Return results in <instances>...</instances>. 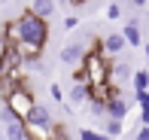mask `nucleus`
<instances>
[{
    "mask_svg": "<svg viewBox=\"0 0 149 140\" xmlns=\"http://www.w3.org/2000/svg\"><path fill=\"white\" fill-rule=\"evenodd\" d=\"M15 28H18V40H24V43H37V46L49 43V18L33 15L31 9H24L15 18Z\"/></svg>",
    "mask_w": 149,
    "mask_h": 140,
    "instance_id": "f257e3e1",
    "label": "nucleus"
},
{
    "mask_svg": "<svg viewBox=\"0 0 149 140\" xmlns=\"http://www.w3.org/2000/svg\"><path fill=\"white\" fill-rule=\"evenodd\" d=\"M3 104L9 107V113L18 119V122H24V119H28V113H31V107L37 104V101H33L28 82H18V85H12V88L3 95Z\"/></svg>",
    "mask_w": 149,
    "mask_h": 140,
    "instance_id": "f03ea898",
    "label": "nucleus"
},
{
    "mask_svg": "<svg viewBox=\"0 0 149 140\" xmlns=\"http://www.w3.org/2000/svg\"><path fill=\"white\" fill-rule=\"evenodd\" d=\"M104 116H110V119H125L128 116V101L119 95V88H113V95L104 101Z\"/></svg>",
    "mask_w": 149,
    "mask_h": 140,
    "instance_id": "7ed1b4c3",
    "label": "nucleus"
},
{
    "mask_svg": "<svg viewBox=\"0 0 149 140\" xmlns=\"http://www.w3.org/2000/svg\"><path fill=\"white\" fill-rule=\"evenodd\" d=\"M22 125H24V140H55L58 125H37V122H28V119Z\"/></svg>",
    "mask_w": 149,
    "mask_h": 140,
    "instance_id": "20e7f679",
    "label": "nucleus"
},
{
    "mask_svg": "<svg viewBox=\"0 0 149 140\" xmlns=\"http://www.w3.org/2000/svg\"><path fill=\"white\" fill-rule=\"evenodd\" d=\"M58 58H61V64H67V67H79L82 58H85V43H67Z\"/></svg>",
    "mask_w": 149,
    "mask_h": 140,
    "instance_id": "39448f33",
    "label": "nucleus"
},
{
    "mask_svg": "<svg viewBox=\"0 0 149 140\" xmlns=\"http://www.w3.org/2000/svg\"><path fill=\"white\" fill-rule=\"evenodd\" d=\"M28 122H37V125H55V116L49 113V107L33 104V107H31V113H28Z\"/></svg>",
    "mask_w": 149,
    "mask_h": 140,
    "instance_id": "423d86ee",
    "label": "nucleus"
},
{
    "mask_svg": "<svg viewBox=\"0 0 149 140\" xmlns=\"http://www.w3.org/2000/svg\"><path fill=\"white\" fill-rule=\"evenodd\" d=\"M122 49H125V37L122 34H110V37L100 40V52L104 55H119Z\"/></svg>",
    "mask_w": 149,
    "mask_h": 140,
    "instance_id": "0eeeda50",
    "label": "nucleus"
},
{
    "mask_svg": "<svg viewBox=\"0 0 149 140\" xmlns=\"http://www.w3.org/2000/svg\"><path fill=\"white\" fill-rule=\"evenodd\" d=\"M64 98H67L70 107H85V101H88V85L85 82H73L70 95H64Z\"/></svg>",
    "mask_w": 149,
    "mask_h": 140,
    "instance_id": "6e6552de",
    "label": "nucleus"
},
{
    "mask_svg": "<svg viewBox=\"0 0 149 140\" xmlns=\"http://www.w3.org/2000/svg\"><path fill=\"white\" fill-rule=\"evenodd\" d=\"M31 12L40 18H52L55 15V0H31Z\"/></svg>",
    "mask_w": 149,
    "mask_h": 140,
    "instance_id": "1a4fd4ad",
    "label": "nucleus"
},
{
    "mask_svg": "<svg viewBox=\"0 0 149 140\" xmlns=\"http://www.w3.org/2000/svg\"><path fill=\"white\" fill-rule=\"evenodd\" d=\"M119 34L125 37V46H143V37H140V28H137L134 22H128L125 28L119 31Z\"/></svg>",
    "mask_w": 149,
    "mask_h": 140,
    "instance_id": "9d476101",
    "label": "nucleus"
},
{
    "mask_svg": "<svg viewBox=\"0 0 149 140\" xmlns=\"http://www.w3.org/2000/svg\"><path fill=\"white\" fill-rule=\"evenodd\" d=\"M131 67L128 64H110V82L113 85H119V82H125V79H131Z\"/></svg>",
    "mask_w": 149,
    "mask_h": 140,
    "instance_id": "9b49d317",
    "label": "nucleus"
},
{
    "mask_svg": "<svg viewBox=\"0 0 149 140\" xmlns=\"http://www.w3.org/2000/svg\"><path fill=\"white\" fill-rule=\"evenodd\" d=\"M0 34H3V43H6V46H15V43H18V28H15V18H12V22H6L3 28H0Z\"/></svg>",
    "mask_w": 149,
    "mask_h": 140,
    "instance_id": "f8f14e48",
    "label": "nucleus"
},
{
    "mask_svg": "<svg viewBox=\"0 0 149 140\" xmlns=\"http://www.w3.org/2000/svg\"><path fill=\"white\" fill-rule=\"evenodd\" d=\"M125 131V119H110L107 116V125H104V134L107 137H119Z\"/></svg>",
    "mask_w": 149,
    "mask_h": 140,
    "instance_id": "ddd939ff",
    "label": "nucleus"
},
{
    "mask_svg": "<svg viewBox=\"0 0 149 140\" xmlns=\"http://www.w3.org/2000/svg\"><path fill=\"white\" fill-rule=\"evenodd\" d=\"M6 140H24V125L18 122V119L6 122Z\"/></svg>",
    "mask_w": 149,
    "mask_h": 140,
    "instance_id": "4468645a",
    "label": "nucleus"
},
{
    "mask_svg": "<svg viewBox=\"0 0 149 140\" xmlns=\"http://www.w3.org/2000/svg\"><path fill=\"white\" fill-rule=\"evenodd\" d=\"M131 82H134V88H137V91H143L146 82H149V73H146V70H134V73H131Z\"/></svg>",
    "mask_w": 149,
    "mask_h": 140,
    "instance_id": "2eb2a0df",
    "label": "nucleus"
},
{
    "mask_svg": "<svg viewBox=\"0 0 149 140\" xmlns=\"http://www.w3.org/2000/svg\"><path fill=\"white\" fill-rule=\"evenodd\" d=\"M79 140H110V137H107V134H100V131L82 128V131H79Z\"/></svg>",
    "mask_w": 149,
    "mask_h": 140,
    "instance_id": "dca6fc26",
    "label": "nucleus"
},
{
    "mask_svg": "<svg viewBox=\"0 0 149 140\" xmlns=\"http://www.w3.org/2000/svg\"><path fill=\"white\" fill-rule=\"evenodd\" d=\"M119 15H122V6H119V3H110V6H107V18H113V22H116Z\"/></svg>",
    "mask_w": 149,
    "mask_h": 140,
    "instance_id": "f3484780",
    "label": "nucleus"
},
{
    "mask_svg": "<svg viewBox=\"0 0 149 140\" xmlns=\"http://www.w3.org/2000/svg\"><path fill=\"white\" fill-rule=\"evenodd\" d=\"M49 95H52V98H55V101H58V104H61V101H64V91H61V85H58V82H52V85H49Z\"/></svg>",
    "mask_w": 149,
    "mask_h": 140,
    "instance_id": "a211bd4d",
    "label": "nucleus"
},
{
    "mask_svg": "<svg viewBox=\"0 0 149 140\" xmlns=\"http://www.w3.org/2000/svg\"><path fill=\"white\" fill-rule=\"evenodd\" d=\"M134 98L140 101V107H143V110H149V91H146V88H143V91H134Z\"/></svg>",
    "mask_w": 149,
    "mask_h": 140,
    "instance_id": "6ab92c4d",
    "label": "nucleus"
},
{
    "mask_svg": "<svg viewBox=\"0 0 149 140\" xmlns=\"http://www.w3.org/2000/svg\"><path fill=\"white\" fill-rule=\"evenodd\" d=\"M76 28H79V18L76 15H67L64 18V31H76Z\"/></svg>",
    "mask_w": 149,
    "mask_h": 140,
    "instance_id": "aec40b11",
    "label": "nucleus"
},
{
    "mask_svg": "<svg viewBox=\"0 0 149 140\" xmlns=\"http://www.w3.org/2000/svg\"><path fill=\"white\" fill-rule=\"evenodd\" d=\"M134 140H149V125H143V128L134 134Z\"/></svg>",
    "mask_w": 149,
    "mask_h": 140,
    "instance_id": "412c9836",
    "label": "nucleus"
},
{
    "mask_svg": "<svg viewBox=\"0 0 149 140\" xmlns=\"http://www.w3.org/2000/svg\"><path fill=\"white\" fill-rule=\"evenodd\" d=\"M0 116H3V122H12V119H15V116L9 113V107H6V104H3V113H0Z\"/></svg>",
    "mask_w": 149,
    "mask_h": 140,
    "instance_id": "4be33fe9",
    "label": "nucleus"
},
{
    "mask_svg": "<svg viewBox=\"0 0 149 140\" xmlns=\"http://www.w3.org/2000/svg\"><path fill=\"white\" fill-rule=\"evenodd\" d=\"M131 3H134V6H146V0H131Z\"/></svg>",
    "mask_w": 149,
    "mask_h": 140,
    "instance_id": "5701e85b",
    "label": "nucleus"
},
{
    "mask_svg": "<svg viewBox=\"0 0 149 140\" xmlns=\"http://www.w3.org/2000/svg\"><path fill=\"white\" fill-rule=\"evenodd\" d=\"M143 52H146V58H149V40H146V43H143Z\"/></svg>",
    "mask_w": 149,
    "mask_h": 140,
    "instance_id": "b1692460",
    "label": "nucleus"
},
{
    "mask_svg": "<svg viewBox=\"0 0 149 140\" xmlns=\"http://www.w3.org/2000/svg\"><path fill=\"white\" fill-rule=\"evenodd\" d=\"M3 46H6V43H3V34H0V49H3Z\"/></svg>",
    "mask_w": 149,
    "mask_h": 140,
    "instance_id": "393cba45",
    "label": "nucleus"
},
{
    "mask_svg": "<svg viewBox=\"0 0 149 140\" xmlns=\"http://www.w3.org/2000/svg\"><path fill=\"white\" fill-rule=\"evenodd\" d=\"M146 22H149V9H146Z\"/></svg>",
    "mask_w": 149,
    "mask_h": 140,
    "instance_id": "a878e982",
    "label": "nucleus"
},
{
    "mask_svg": "<svg viewBox=\"0 0 149 140\" xmlns=\"http://www.w3.org/2000/svg\"><path fill=\"white\" fill-rule=\"evenodd\" d=\"M146 91H149V82H146Z\"/></svg>",
    "mask_w": 149,
    "mask_h": 140,
    "instance_id": "bb28decb",
    "label": "nucleus"
}]
</instances>
